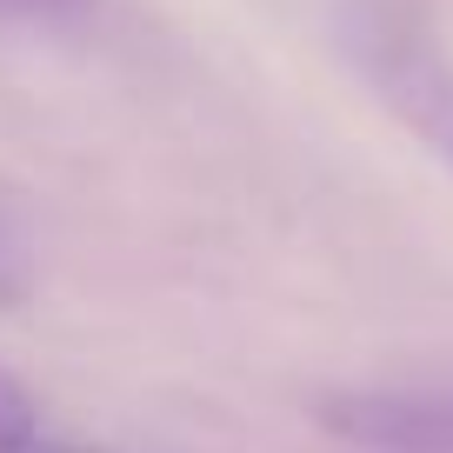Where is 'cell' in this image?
Wrapping results in <instances>:
<instances>
[{"label":"cell","instance_id":"obj_1","mask_svg":"<svg viewBox=\"0 0 453 453\" xmlns=\"http://www.w3.org/2000/svg\"><path fill=\"white\" fill-rule=\"evenodd\" d=\"M354 54L367 67V81L380 87V100L453 167V60L434 41V27L400 0H367Z\"/></svg>","mask_w":453,"mask_h":453},{"label":"cell","instance_id":"obj_2","mask_svg":"<svg viewBox=\"0 0 453 453\" xmlns=\"http://www.w3.org/2000/svg\"><path fill=\"white\" fill-rule=\"evenodd\" d=\"M320 426L354 453H453V394H334Z\"/></svg>","mask_w":453,"mask_h":453},{"label":"cell","instance_id":"obj_3","mask_svg":"<svg viewBox=\"0 0 453 453\" xmlns=\"http://www.w3.org/2000/svg\"><path fill=\"white\" fill-rule=\"evenodd\" d=\"M41 447V413L14 373H0V453H34Z\"/></svg>","mask_w":453,"mask_h":453},{"label":"cell","instance_id":"obj_4","mask_svg":"<svg viewBox=\"0 0 453 453\" xmlns=\"http://www.w3.org/2000/svg\"><path fill=\"white\" fill-rule=\"evenodd\" d=\"M0 7H73V0H0Z\"/></svg>","mask_w":453,"mask_h":453},{"label":"cell","instance_id":"obj_5","mask_svg":"<svg viewBox=\"0 0 453 453\" xmlns=\"http://www.w3.org/2000/svg\"><path fill=\"white\" fill-rule=\"evenodd\" d=\"M34 453H73V447H34Z\"/></svg>","mask_w":453,"mask_h":453}]
</instances>
